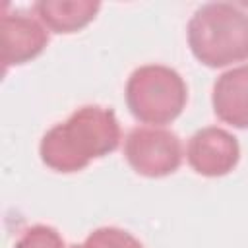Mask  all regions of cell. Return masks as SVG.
Masks as SVG:
<instances>
[{
	"label": "cell",
	"instance_id": "cell-1",
	"mask_svg": "<svg viewBox=\"0 0 248 248\" xmlns=\"http://www.w3.org/2000/svg\"><path fill=\"white\" fill-rule=\"evenodd\" d=\"M120 136V124L112 108L85 105L43 136L39 155L56 172H79L93 159L112 153Z\"/></svg>",
	"mask_w": 248,
	"mask_h": 248
},
{
	"label": "cell",
	"instance_id": "cell-2",
	"mask_svg": "<svg viewBox=\"0 0 248 248\" xmlns=\"http://www.w3.org/2000/svg\"><path fill=\"white\" fill-rule=\"evenodd\" d=\"M192 54L209 68L248 58V14L229 2H209L188 21Z\"/></svg>",
	"mask_w": 248,
	"mask_h": 248
},
{
	"label": "cell",
	"instance_id": "cell-3",
	"mask_svg": "<svg viewBox=\"0 0 248 248\" xmlns=\"http://www.w3.org/2000/svg\"><path fill=\"white\" fill-rule=\"evenodd\" d=\"M124 95L132 116L153 126L176 120L188 101V89L180 74L161 64H147L134 70Z\"/></svg>",
	"mask_w": 248,
	"mask_h": 248
},
{
	"label": "cell",
	"instance_id": "cell-4",
	"mask_svg": "<svg viewBox=\"0 0 248 248\" xmlns=\"http://www.w3.org/2000/svg\"><path fill=\"white\" fill-rule=\"evenodd\" d=\"M124 157L138 174L163 178L178 170L182 163V143L170 130L138 126L126 136Z\"/></svg>",
	"mask_w": 248,
	"mask_h": 248
},
{
	"label": "cell",
	"instance_id": "cell-5",
	"mask_svg": "<svg viewBox=\"0 0 248 248\" xmlns=\"http://www.w3.org/2000/svg\"><path fill=\"white\" fill-rule=\"evenodd\" d=\"M188 165L202 176L217 178L229 174L240 159L238 140L217 126L198 130L186 147Z\"/></svg>",
	"mask_w": 248,
	"mask_h": 248
},
{
	"label": "cell",
	"instance_id": "cell-6",
	"mask_svg": "<svg viewBox=\"0 0 248 248\" xmlns=\"http://www.w3.org/2000/svg\"><path fill=\"white\" fill-rule=\"evenodd\" d=\"M48 45L46 29L25 14H4L0 19V46L4 68L37 58Z\"/></svg>",
	"mask_w": 248,
	"mask_h": 248
},
{
	"label": "cell",
	"instance_id": "cell-7",
	"mask_svg": "<svg viewBox=\"0 0 248 248\" xmlns=\"http://www.w3.org/2000/svg\"><path fill=\"white\" fill-rule=\"evenodd\" d=\"M211 103L219 120L248 128V64L227 70L215 79Z\"/></svg>",
	"mask_w": 248,
	"mask_h": 248
},
{
	"label": "cell",
	"instance_id": "cell-8",
	"mask_svg": "<svg viewBox=\"0 0 248 248\" xmlns=\"http://www.w3.org/2000/svg\"><path fill=\"white\" fill-rule=\"evenodd\" d=\"M41 21L54 33H78L89 25L101 4L91 0H41L35 6Z\"/></svg>",
	"mask_w": 248,
	"mask_h": 248
},
{
	"label": "cell",
	"instance_id": "cell-9",
	"mask_svg": "<svg viewBox=\"0 0 248 248\" xmlns=\"http://www.w3.org/2000/svg\"><path fill=\"white\" fill-rule=\"evenodd\" d=\"M87 248H143V244L128 231L118 227L95 229L83 242Z\"/></svg>",
	"mask_w": 248,
	"mask_h": 248
},
{
	"label": "cell",
	"instance_id": "cell-10",
	"mask_svg": "<svg viewBox=\"0 0 248 248\" xmlns=\"http://www.w3.org/2000/svg\"><path fill=\"white\" fill-rule=\"evenodd\" d=\"M14 248H64V240L54 227L33 225L19 236Z\"/></svg>",
	"mask_w": 248,
	"mask_h": 248
},
{
	"label": "cell",
	"instance_id": "cell-11",
	"mask_svg": "<svg viewBox=\"0 0 248 248\" xmlns=\"http://www.w3.org/2000/svg\"><path fill=\"white\" fill-rule=\"evenodd\" d=\"M70 248H87L85 244H74V246H70Z\"/></svg>",
	"mask_w": 248,
	"mask_h": 248
}]
</instances>
